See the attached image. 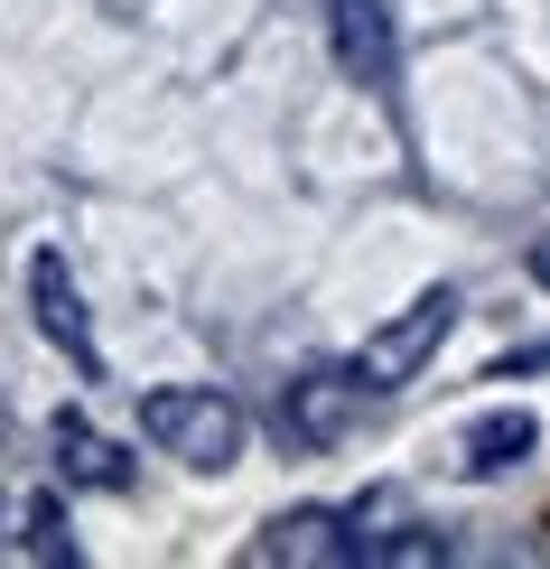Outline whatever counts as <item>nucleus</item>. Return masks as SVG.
<instances>
[{
  "instance_id": "423d86ee",
  "label": "nucleus",
  "mask_w": 550,
  "mask_h": 569,
  "mask_svg": "<svg viewBox=\"0 0 550 569\" xmlns=\"http://www.w3.org/2000/svg\"><path fill=\"white\" fill-rule=\"evenodd\" d=\"M47 448H57V477H66V486H84V495H131V477H140L131 448H122V439H103L84 411H57V420H47Z\"/></svg>"
},
{
  "instance_id": "9b49d317",
  "label": "nucleus",
  "mask_w": 550,
  "mask_h": 569,
  "mask_svg": "<svg viewBox=\"0 0 550 569\" xmlns=\"http://www.w3.org/2000/svg\"><path fill=\"white\" fill-rule=\"evenodd\" d=\"M522 373H550V337L541 346H513L504 365H494V383H522Z\"/></svg>"
},
{
  "instance_id": "f8f14e48",
  "label": "nucleus",
  "mask_w": 550,
  "mask_h": 569,
  "mask_svg": "<svg viewBox=\"0 0 550 569\" xmlns=\"http://www.w3.org/2000/svg\"><path fill=\"white\" fill-rule=\"evenodd\" d=\"M532 280H541V290H550V233H541V243H532Z\"/></svg>"
},
{
  "instance_id": "7ed1b4c3",
  "label": "nucleus",
  "mask_w": 550,
  "mask_h": 569,
  "mask_svg": "<svg viewBox=\"0 0 550 569\" xmlns=\"http://www.w3.org/2000/svg\"><path fill=\"white\" fill-rule=\"evenodd\" d=\"M364 401H373V383L364 373H299L290 392H280V439L290 448H337L354 420H364Z\"/></svg>"
},
{
  "instance_id": "20e7f679",
  "label": "nucleus",
  "mask_w": 550,
  "mask_h": 569,
  "mask_svg": "<svg viewBox=\"0 0 550 569\" xmlns=\"http://www.w3.org/2000/svg\"><path fill=\"white\" fill-rule=\"evenodd\" d=\"M532 458H541V420L513 411V401L448 439V477H467V486H494V477H513V467H532Z\"/></svg>"
},
{
  "instance_id": "1a4fd4ad",
  "label": "nucleus",
  "mask_w": 550,
  "mask_h": 569,
  "mask_svg": "<svg viewBox=\"0 0 550 569\" xmlns=\"http://www.w3.org/2000/svg\"><path fill=\"white\" fill-rule=\"evenodd\" d=\"M401 532H411V495L401 486H373V495L346 505V560H382Z\"/></svg>"
},
{
  "instance_id": "f257e3e1",
  "label": "nucleus",
  "mask_w": 550,
  "mask_h": 569,
  "mask_svg": "<svg viewBox=\"0 0 550 569\" xmlns=\"http://www.w3.org/2000/svg\"><path fill=\"white\" fill-rule=\"evenodd\" d=\"M140 439L159 458L197 467V477H224V467H243L252 420H243V401L214 392V383H159V392H140Z\"/></svg>"
},
{
  "instance_id": "0eeeda50",
  "label": "nucleus",
  "mask_w": 550,
  "mask_h": 569,
  "mask_svg": "<svg viewBox=\"0 0 550 569\" xmlns=\"http://www.w3.org/2000/svg\"><path fill=\"white\" fill-rule=\"evenodd\" d=\"M337 57L364 93H392L401 84V47H392V10L382 0H337Z\"/></svg>"
},
{
  "instance_id": "6e6552de",
  "label": "nucleus",
  "mask_w": 550,
  "mask_h": 569,
  "mask_svg": "<svg viewBox=\"0 0 550 569\" xmlns=\"http://www.w3.org/2000/svg\"><path fill=\"white\" fill-rule=\"evenodd\" d=\"M252 560H346V513H327V505L280 513V523H261Z\"/></svg>"
},
{
  "instance_id": "39448f33",
  "label": "nucleus",
  "mask_w": 550,
  "mask_h": 569,
  "mask_svg": "<svg viewBox=\"0 0 550 569\" xmlns=\"http://www.w3.org/2000/svg\"><path fill=\"white\" fill-rule=\"evenodd\" d=\"M29 299H38V337L76 355L84 383H103V346H93V327H84V290H76V271H66V252H38L29 262Z\"/></svg>"
},
{
  "instance_id": "f03ea898",
  "label": "nucleus",
  "mask_w": 550,
  "mask_h": 569,
  "mask_svg": "<svg viewBox=\"0 0 550 569\" xmlns=\"http://www.w3.org/2000/svg\"><path fill=\"white\" fill-rule=\"evenodd\" d=\"M448 327H458V290L439 280V290H420L411 308H392V318L373 327V337H364V355H354V373H364L373 392L420 383V373H429V355L448 346Z\"/></svg>"
},
{
  "instance_id": "9d476101",
  "label": "nucleus",
  "mask_w": 550,
  "mask_h": 569,
  "mask_svg": "<svg viewBox=\"0 0 550 569\" xmlns=\"http://www.w3.org/2000/svg\"><path fill=\"white\" fill-rule=\"evenodd\" d=\"M19 551L47 560V569H57V560H84V551H76V523H66L57 495H29V513H19Z\"/></svg>"
}]
</instances>
